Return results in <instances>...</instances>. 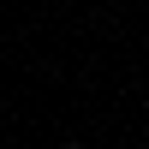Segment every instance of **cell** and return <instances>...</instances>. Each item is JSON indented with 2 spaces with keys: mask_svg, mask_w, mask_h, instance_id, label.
<instances>
[{
  "mask_svg": "<svg viewBox=\"0 0 149 149\" xmlns=\"http://www.w3.org/2000/svg\"><path fill=\"white\" fill-rule=\"evenodd\" d=\"M66 149H84V143H66Z\"/></svg>",
  "mask_w": 149,
  "mask_h": 149,
  "instance_id": "1",
  "label": "cell"
}]
</instances>
